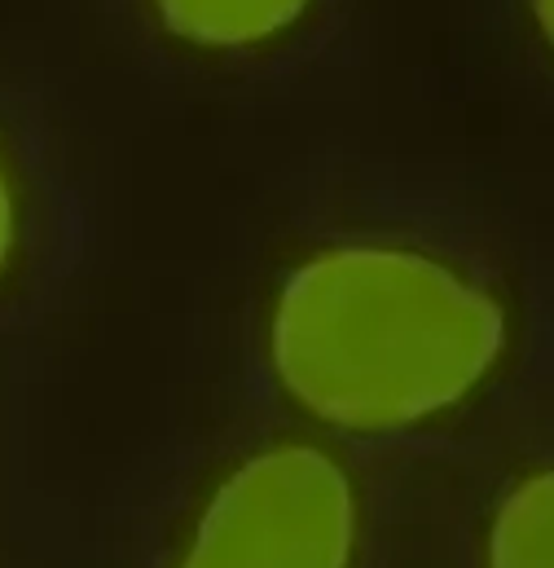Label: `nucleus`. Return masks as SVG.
Wrapping results in <instances>:
<instances>
[{
	"instance_id": "nucleus-5",
	"label": "nucleus",
	"mask_w": 554,
	"mask_h": 568,
	"mask_svg": "<svg viewBox=\"0 0 554 568\" xmlns=\"http://www.w3.org/2000/svg\"><path fill=\"white\" fill-rule=\"evenodd\" d=\"M9 225H13V216H9V190H4V176H0V265H4V252H9Z\"/></svg>"
},
{
	"instance_id": "nucleus-6",
	"label": "nucleus",
	"mask_w": 554,
	"mask_h": 568,
	"mask_svg": "<svg viewBox=\"0 0 554 568\" xmlns=\"http://www.w3.org/2000/svg\"><path fill=\"white\" fill-rule=\"evenodd\" d=\"M537 4V18H542V27H546V36L554 40V0H533Z\"/></svg>"
},
{
	"instance_id": "nucleus-2",
	"label": "nucleus",
	"mask_w": 554,
	"mask_h": 568,
	"mask_svg": "<svg viewBox=\"0 0 554 568\" xmlns=\"http://www.w3.org/2000/svg\"><path fill=\"white\" fill-rule=\"evenodd\" d=\"M352 489L304 445L238 467L212 498L181 568H348Z\"/></svg>"
},
{
	"instance_id": "nucleus-1",
	"label": "nucleus",
	"mask_w": 554,
	"mask_h": 568,
	"mask_svg": "<svg viewBox=\"0 0 554 568\" xmlns=\"http://www.w3.org/2000/svg\"><path fill=\"white\" fill-rule=\"evenodd\" d=\"M502 308L410 252H330L281 291L274 362L312 415L406 427L462 402L497 362Z\"/></svg>"
},
{
	"instance_id": "nucleus-3",
	"label": "nucleus",
	"mask_w": 554,
	"mask_h": 568,
	"mask_svg": "<svg viewBox=\"0 0 554 568\" xmlns=\"http://www.w3.org/2000/svg\"><path fill=\"white\" fill-rule=\"evenodd\" d=\"M163 22L198 44H252L281 31L304 0H158Z\"/></svg>"
},
{
	"instance_id": "nucleus-4",
	"label": "nucleus",
	"mask_w": 554,
	"mask_h": 568,
	"mask_svg": "<svg viewBox=\"0 0 554 568\" xmlns=\"http://www.w3.org/2000/svg\"><path fill=\"white\" fill-rule=\"evenodd\" d=\"M493 568H554V471L524 480L497 511L493 542H489Z\"/></svg>"
}]
</instances>
